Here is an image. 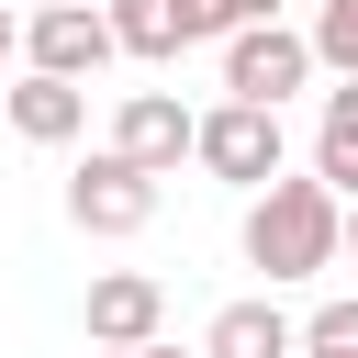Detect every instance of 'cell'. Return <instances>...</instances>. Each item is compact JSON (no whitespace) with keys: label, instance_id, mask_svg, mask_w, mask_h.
<instances>
[{"label":"cell","instance_id":"6da1fadb","mask_svg":"<svg viewBox=\"0 0 358 358\" xmlns=\"http://www.w3.org/2000/svg\"><path fill=\"white\" fill-rule=\"evenodd\" d=\"M246 268H268V291L280 280H324L336 257H347V190H324V179H268V190H246Z\"/></svg>","mask_w":358,"mask_h":358},{"label":"cell","instance_id":"9c48e42d","mask_svg":"<svg viewBox=\"0 0 358 358\" xmlns=\"http://www.w3.org/2000/svg\"><path fill=\"white\" fill-rule=\"evenodd\" d=\"M201 358H302V324H291L268 291H246V302H224V313H213Z\"/></svg>","mask_w":358,"mask_h":358},{"label":"cell","instance_id":"ba28073f","mask_svg":"<svg viewBox=\"0 0 358 358\" xmlns=\"http://www.w3.org/2000/svg\"><path fill=\"white\" fill-rule=\"evenodd\" d=\"M0 112H11L22 145H78V123H90V78H45V67H22V78L0 90Z\"/></svg>","mask_w":358,"mask_h":358},{"label":"cell","instance_id":"30bf717a","mask_svg":"<svg viewBox=\"0 0 358 358\" xmlns=\"http://www.w3.org/2000/svg\"><path fill=\"white\" fill-rule=\"evenodd\" d=\"M112 34H123V56H145V67H168V56L201 45V34H190V0H112Z\"/></svg>","mask_w":358,"mask_h":358},{"label":"cell","instance_id":"e0dca14e","mask_svg":"<svg viewBox=\"0 0 358 358\" xmlns=\"http://www.w3.org/2000/svg\"><path fill=\"white\" fill-rule=\"evenodd\" d=\"M90 358H145V347H90Z\"/></svg>","mask_w":358,"mask_h":358},{"label":"cell","instance_id":"277c9868","mask_svg":"<svg viewBox=\"0 0 358 358\" xmlns=\"http://www.w3.org/2000/svg\"><path fill=\"white\" fill-rule=\"evenodd\" d=\"M67 224H78V235H145V224H157V168H134L123 145L78 157V168H67Z\"/></svg>","mask_w":358,"mask_h":358},{"label":"cell","instance_id":"4fadbf2b","mask_svg":"<svg viewBox=\"0 0 358 358\" xmlns=\"http://www.w3.org/2000/svg\"><path fill=\"white\" fill-rule=\"evenodd\" d=\"M302 358H358V302H313L302 313Z\"/></svg>","mask_w":358,"mask_h":358},{"label":"cell","instance_id":"9a60e30c","mask_svg":"<svg viewBox=\"0 0 358 358\" xmlns=\"http://www.w3.org/2000/svg\"><path fill=\"white\" fill-rule=\"evenodd\" d=\"M145 358H201V347H168V336H157V347H145Z\"/></svg>","mask_w":358,"mask_h":358},{"label":"cell","instance_id":"ac0fdd59","mask_svg":"<svg viewBox=\"0 0 358 358\" xmlns=\"http://www.w3.org/2000/svg\"><path fill=\"white\" fill-rule=\"evenodd\" d=\"M22 11H56V0H22Z\"/></svg>","mask_w":358,"mask_h":358},{"label":"cell","instance_id":"5b68a950","mask_svg":"<svg viewBox=\"0 0 358 358\" xmlns=\"http://www.w3.org/2000/svg\"><path fill=\"white\" fill-rule=\"evenodd\" d=\"M112 56H123L112 0H56V11H22V67H45V78H101Z\"/></svg>","mask_w":358,"mask_h":358},{"label":"cell","instance_id":"52a82bcc","mask_svg":"<svg viewBox=\"0 0 358 358\" xmlns=\"http://www.w3.org/2000/svg\"><path fill=\"white\" fill-rule=\"evenodd\" d=\"M78 324H90V347H157V324H168V280H157V268H101Z\"/></svg>","mask_w":358,"mask_h":358},{"label":"cell","instance_id":"7c38bea8","mask_svg":"<svg viewBox=\"0 0 358 358\" xmlns=\"http://www.w3.org/2000/svg\"><path fill=\"white\" fill-rule=\"evenodd\" d=\"M313 56L336 78H358V0H313Z\"/></svg>","mask_w":358,"mask_h":358},{"label":"cell","instance_id":"5bb4252c","mask_svg":"<svg viewBox=\"0 0 358 358\" xmlns=\"http://www.w3.org/2000/svg\"><path fill=\"white\" fill-rule=\"evenodd\" d=\"M11 56H22V11L0 0V67H11Z\"/></svg>","mask_w":358,"mask_h":358},{"label":"cell","instance_id":"7a4b0ae2","mask_svg":"<svg viewBox=\"0 0 358 358\" xmlns=\"http://www.w3.org/2000/svg\"><path fill=\"white\" fill-rule=\"evenodd\" d=\"M313 22H246V34H224V101H291V90H313Z\"/></svg>","mask_w":358,"mask_h":358},{"label":"cell","instance_id":"3957f363","mask_svg":"<svg viewBox=\"0 0 358 358\" xmlns=\"http://www.w3.org/2000/svg\"><path fill=\"white\" fill-rule=\"evenodd\" d=\"M280 157H291V134H280L268 101H213V112H201V157H190L201 179H224V190H268Z\"/></svg>","mask_w":358,"mask_h":358},{"label":"cell","instance_id":"8992f818","mask_svg":"<svg viewBox=\"0 0 358 358\" xmlns=\"http://www.w3.org/2000/svg\"><path fill=\"white\" fill-rule=\"evenodd\" d=\"M112 145H123L134 168L179 179V157H201V112H179L168 90H123V101H112Z\"/></svg>","mask_w":358,"mask_h":358},{"label":"cell","instance_id":"8fae6325","mask_svg":"<svg viewBox=\"0 0 358 358\" xmlns=\"http://www.w3.org/2000/svg\"><path fill=\"white\" fill-rule=\"evenodd\" d=\"M313 179L358 201V78H336L324 112H313Z\"/></svg>","mask_w":358,"mask_h":358},{"label":"cell","instance_id":"2e32d148","mask_svg":"<svg viewBox=\"0 0 358 358\" xmlns=\"http://www.w3.org/2000/svg\"><path fill=\"white\" fill-rule=\"evenodd\" d=\"M347 257H358V201H347Z\"/></svg>","mask_w":358,"mask_h":358}]
</instances>
